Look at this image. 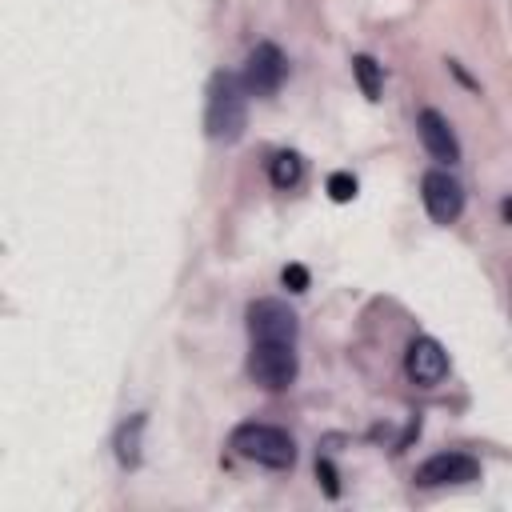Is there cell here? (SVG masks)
Segmentation results:
<instances>
[{"instance_id": "1", "label": "cell", "mask_w": 512, "mask_h": 512, "mask_svg": "<svg viewBox=\"0 0 512 512\" xmlns=\"http://www.w3.org/2000/svg\"><path fill=\"white\" fill-rule=\"evenodd\" d=\"M248 92H244V84L232 76V72H216L212 80H208V104H204V132L212 136V140H224V144H232V140H240V132H244V124H248Z\"/></svg>"}, {"instance_id": "2", "label": "cell", "mask_w": 512, "mask_h": 512, "mask_svg": "<svg viewBox=\"0 0 512 512\" xmlns=\"http://www.w3.org/2000/svg\"><path fill=\"white\" fill-rule=\"evenodd\" d=\"M232 448L244 460H256V464L276 468V472L296 464V440L276 424H240L232 432Z\"/></svg>"}, {"instance_id": "3", "label": "cell", "mask_w": 512, "mask_h": 512, "mask_svg": "<svg viewBox=\"0 0 512 512\" xmlns=\"http://www.w3.org/2000/svg\"><path fill=\"white\" fill-rule=\"evenodd\" d=\"M248 372L256 384L280 392L296 380L300 372V360H296V344H284V340H252V352H248Z\"/></svg>"}, {"instance_id": "4", "label": "cell", "mask_w": 512, "mask_h": 512, "mask_svg": "<svg viewBox=\"0 0 512 512\" xmlns=\"http://www.w3.org/2000/svg\"><path fill=\"white\" fill-rule=\"evenodd\" d=\"M284 72H288L284 52H280L276 44H256V48L248 52V60H244L240 84H244L248 96H272V92L284 84Z\"/></svg>"}, {"instance_id": "5", "label": "cell", "mask_w": 512, "mask_h": 512, "mask_svg": "<svg viewBox=\"0 0 512 512\" xmlns=\"http://www.w3.org/2000/svg\"><path fill=\"white\" fill-rule=\"evenodd\" d=\"M248 332H252V340H284V344H296L300 320L280 300H256V304H248Z\"/></svg>"}, {"instance_id": "6", "label": "cell", "mask_w": 512, "mask_h": 512, "mask_svg": "<svg viewBox=\"0 0 512 512\" xmlns=\"http://www.w3.org/2000/svg\"><path fill=\"white\" fill-rule=\"evenodd\" d=\"M424 208L436 224H452L464 212V188L448 168H432L424 176Z\"/></svg>"}, {"instance_id": "7", "label": "cell", "mask_w": 512, "mask_h": 512, "mask_svg": "<svg viewBox=\"0 0 512 512\" xmlns=\"http://www.w3.org/2000/svg\"><path fill=\"white\" fill-rule=\"evenodd\" d=\"M480 476V464L468 452H436L416 468L420 488H440V484H468Z\"/></svg>"}, {"instance_id": "8", "label": "cell", "mask_w": 512, "mask_h": 512, "mask_svg": "<svg viewBox=\"0 0 512 512\" xmlns=\"http://www.w3.org/2000/svg\"><path fill=\"white\" fill-rule=\"evenodd\" d=\"M404 372H408L412 384L432 388V384H440L448 376V352L432 336H416L408 344V352H404Z\"/></svg>"}, {"instance_id": "9", "label": "cell", "mask_w": 512, "mask_h": 512, "mask_svg": "<svg viewBox=\"0 0 512 512\" xmlns=\"http://www.w3.org/2000/svg\"><path fill=\"white\" fill-rule=\"evenodd\" d=\"M416 128H420V140H424V148L432 152V160H440V164H456V160H460L456 132L448 128V120H444L436 108H424L420 120H416Z\"/></svg>"}, {"instance_id": "10", "label": "cell", "mask_w": 512, "mask_h": 512, "mask_svg": "<svg viewBox=\"0 0 512 512\" xmlns=\"http://www.w3.org/2000/svg\"><path fill=\"white\" fill-rule=\"evenodd\" d=\"M268 176H272V184L276 188H296L300 184V176H304V160L296 156V152H276L272 156V164H268Z\"/></svg>"}, {"instance_id": "11", "label": "cell", "mask_w": 512, "mask_h": 512, "mask_svg": "<svg viewBox=\"0 0 512 512\" xmlns=\"http://www.w3.org/2000/svg\"><path fill=\"white\" fill-rule=\"evenodd\" d=\"M352 72H356L360 92H364L368 100H380V92H384V72H380V64H376L372 56H352Z\"/></svg>"}, {"instance_id": "12", "label": "cell", "mask_w": 512, "mask_h": 512, "mask_svg": "<svg viewBox=\"0 0 512 512\" xmlns=\"http://www.w3.org/2000/svg\"><path fill=\"white\" fill-rule=\"evenodd\" d=\"M140 428H144V416H132V420L120 428L116 456H120L124 464H136V460H140Z\"/></svg>"}, {"instance_id": "13", "label": "cell", "mask_w": 512, "mask_h": 512, "mask_svg": "<svg viewBox=\"0 0 512 512\" xmlns=\"http://www.w3.org/2000/svg\"><path fill=\"white\" fill-rule=\"evenodd\" d=\"M328 196H332L336 204H348V200L356 196V176H352V172H332V176H328Z\"/></svg>"}, {"instance_id": "14", "label": "cell", "mask_w": 512, "mask_h": 512, "mask_svg": "<svg viewBox=\"0 0 512 512\" xmlns=\"http://www.w3.org/2000/svg\"><path fill=\"white\" fill-rule=\"evenodd\" d=\"M280 280H284L288 292H304V288H308V268H304V264H288V268L280 272Z\"/></svg>"}, {"instance_id": "15", "label": "cell", "mask_w": 512, "mask_h": 512, "mask_svg": "<svg viewBox=\"0 0 512 512\" xmlns=\"http://www.w3.org/2000/svg\"><path fill=\"white\" fill-rule=\"evenodd\" d=\"M316 476L324 480V492H328V496H336V492H340V484H336V468H332L328 460H316Z\"/></svg>"}]
</instances>
